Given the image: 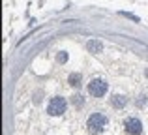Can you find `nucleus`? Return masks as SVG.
Masks as SVG:
<instances>
[{
    "label": "nucleus",
    "instance_id": "nucleus-7",
    "mask_svg": "<svg viewBox=\"0 0 148 135\" xmlns=\"http://www.w3.org/2000/svg\"><path fill=\"white\" fill-rule=\"evenodd\" d=\"M81 81H83V77H81V73H71V75L68 77V83L71 84V86H81Z\"/></svg>",
    "mask_w": 148,
    "mask_h": 135
},
{
    "label": "nucleus",
    "instance_id": "nucleus-11",
    "mask_svg": "<svg viewBox=\"0 0 148 135\" xmlns=\"http://www.w3.org/2000/svg\"><path fill=\"white\" fill-rule=\"evenodd\" d=\"M146 77H148V69H146Z\"/></svg>",
    "mask_w": 148,
    "mask_h": 135
},
{
    "label": "nucleus",
    "instance_id": "nucleus-6",
    "mask_svg": "<svg viewBox=\"0 0 148 135\" xmlns=\"http://www.w3.org/2000/svg\"><path fill=\"white\" fill-rule=\"evenodd\" d=\"M86 49H88V53L98 55L101 49H103V45H101V41H98V40H88L86 41Z\"/></svg>",
    "mask_w": 148,
    "mask_h": 135
},
{
    "label": "nucleus",
    "instance_id": "nucleus-4",
    "mask_svg": "<svg viewBox=\"0 0 148 135\" xmlns=\"http://www.w3.org/2000/svg\"><path fill=\"white\" fill-rule=\"evenodd\" d=\"M124 128H126V133L127 135H139V133L143 132V124H141L139 118H126Z\"/></svg>",
    "mask_w": 148,
    "mask_h": 135
},
{
    "label": "nucleus",
    "instance_id": "nucleus-10",
    "mask_svg": "<svg viewBox=\"0 0 148 135\" xmlns=\"http://www.w3.org/2000/svg\"><path fill=\"white\" fill-rule=\"evenodd\" d=\"M66 58H68L66 53H60V55H58V62H66Z\"/></svg>",
    "mask_w": 148,
    "mask_h": 135
},
{
    "label": "nucleus",
    "instance_id": "nucleus-3",
    "mask_svg": "<svg viewBox=\"0 0 148 135\" xmlns=\"http://www.w3.org/2000/svg\"><path fill=\"white\" fill-rule=\"evenodd\" d=\"M107 92V83H105L103 79H92L90 83H88V94L94 96V98H101V96Z\"/></svg>",
    "mask_w": 148,
    "mask_h": 135
},
{
    "label": "nucleus",
    "instance_id": "nucleus-1",
    "mask_svg": "<svg viewBox=\"0 0 148 135\" xmlns=\"http://www.w3.org/2000/svg\"><path fill=\"white\" fill-rule=\"evenodd\" d=\"M86 128H88V132L90 133H101L105 128H107V116H105L103 113H94V114H90V118H88V122H86Z\"/></svg>",
    "mask_w": 148,
    "mask_h": 135
},
{
    "label": "nucleus",
    "instance_id": "nucleus-5",
    "mask_svg": "<svg viewBox=\"0 0 148 135\" xmlns=\"http://www.w3.org/2000/svg\"><path fill=\"white\" fill-rule=\"evenodd\" d=\"M126 103H127V98L124 94H116L111 98V105L114 109H122V107H126Z\"/></svg>",
    "mask_w": 148,
    "mask_h": 135
},
{
    "label": "nucleus",
    "instance_id": "nucleus-8",
    "mask_svg": "<svg viewBox=\"0 0 148 135\" xmlns=\"http://www.w3.org/2000/svg\"><path fill=\"white\" fill-rule=\"evenodd\" d=\"M135 103H137V107H143V105H146V94H141V96L137 98V101H135Z\"/></svg>",
    "mask_w": 148,
    "mask_h": 135
},
{
    "label": "nucleus",
    "instance_id": "nucleus-9",
    "mask_svg": "<svg viewBox=\"0 0 148 135\" xmlns=\"http://www.w3.org/2000/svg\"><path fill=\"white\" fill-rule=\"evenodd\" d=\"M83 101H84V98H83V96H79V94H77V96H73V103H75L77 107H81V105H83Z\"/></svg>",
    "mask_w": 148,
    "mask_h": 135
},
{
    "label": "nucleus",
    "instance_id": "nucleus-2",
    "mask_svg": "<svg viewBox=\"0 0 148 135\" xmlns=\"http://www.w3.org/2000/svg\"><path fill=\"white\" fill-rule=\"evenodd\" d=\"M66 107H68V101L64 98H60V96H56V98L51 99V103L47 107V113L51 116H60L62 113H66Z\"/></svg>",
    "mask_w": 148,
    "mask_h": 135
}]
</instances>
